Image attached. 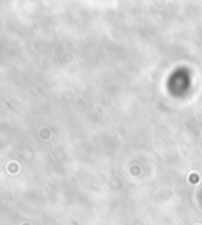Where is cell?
<instances>
[{"label":"cell","instance_id":"6da1fadb","mask_svg":"<svg viewBox=\"0 0 202 225\" xmlns=\"http://www.w3.org/2000/svg\"><path fill=\"white\" fill-rule=\"evenodd\" d=\"M188 183L189 184H201V175L198 172H191L188 175Z\"/></svg>","mask_w":202,"mask_h":225}]
</instances>
